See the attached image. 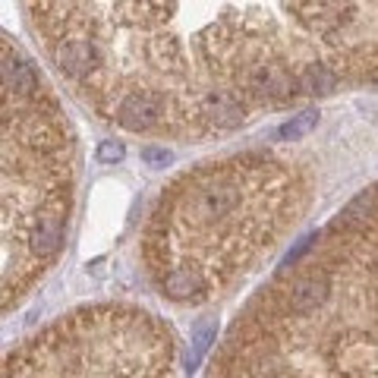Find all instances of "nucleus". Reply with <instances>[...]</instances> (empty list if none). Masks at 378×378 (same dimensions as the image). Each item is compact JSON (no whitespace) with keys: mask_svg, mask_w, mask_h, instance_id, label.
I'll list each match as a JSON object with an SVG mask.
<instances>
[{"mask_svg":"<svg viewBox=\"0 0 378 378\" xmlns=\"http://www.w3.org/2000/svg\"><path fill=\"white\" fill-rule=\"evenodd\" d=\"M331 297V275L328 268H312L309 275L297 277L284 297V315H312Z\"/></svg>","mask_w":378,"mask_h":378,"instance_id":"39448f33","label":"nucleus"},{"mask_svg":"<svg viewBox=\"0 0 378 378\" xmlns=\"http://www.w3.org/2000/svg\"><path fill=\"white\" fill-rule=\"evenodd\" d=\"M171 334L136 309H89L54 322L23 347L0 356V375L167 372Z\"/></svg>","mask_w":378,"mask_h":378,"instance_id":"f03ea898","label":"nucleus"},{"mask_svg":"<svg viewBox=\"0 0 378 378\" xmlns=\"http://www.w3.org/2000/svg\"><path fill=\"white\" fill-rule=\"evenodd\" d=\"M189 120L208 129H237L246 120V98L237 89H202L193 98Z\"/></svg>","mask_w":378,"mask_h":378,"instance_id":"7ed1b4c3","label":"nucleus"},{"mask_svg":"<svg viewBox=\"0 0 378 378\" xmlns=\"http://www.w3.org/2000/svg\"><path fill=\"white\" fill-rule=\"evenodd\" d=\"M375 215H378V186L375 189H363L356 199H350L347 208L331 221V230L334 233H356L359 237L375 221Z\"/></svg>","mask_w":378,"mask_h":378,"instance_id":"423d86ee","label":"nucleus"},{"mask_svg":"<svg viewBox=\"0 0 378 378\" xmlns=\"http://www.w3.org/2000/svg\"><path fill=\"white\" fill-rule=\"evenodd\" d=\"M142 161L151 164V167H164V164L174 161V155L167 149H145V151H142Z\"/></svg>","mask_w":378,"mask_h":378,"instance_id":"9d476101","label":"nucleus"},{"mask_svg":"<svg viewBox=\"0 0 378 378\" xmlns=\"http://www.w3.org/2000/svg\"><path fill=\"white\" fill-rule=\"evenodd\" d=\"M155 284L174 303H199L208 297L211 281L196 262H171L155 271Z\"/></svg>","mask_w":378,"mask_h":378,"instance_id":"20e7f679","label":"nucleus"},{"mask_svg":"<svg viewBox=\"0 0 378 378\" xmlns=\"http://www.w3.org/2000/svg\"><path fill=\"white\" fill-rule=\"evenodd\" d=\"M319 111H303V114H293V117L287 120V123L277 126V139H303V136H309L315 126H319Z\"/></svg>","mask_w":378,"mask_h":378,"instance_id":"6e6552de","label":"nucleus"},{"mask_svg":"<svg viewBox=\"0 0 378 378\" xmlns=\"http://www.w3.org/2000/svg\"><path fill=\"white\" fill-rule=\"evenodd\" d=\"M73 136L60 101L0 32V315L41 281L67 240Z\"/></svg>","mask_w":378,"mask_h":378,"instance_id":"f257e3e1","label":"nucleus"},{"mask_svg":"<svg viewBox=\"0 0 378 378\" xmlns=\"http://www.w3.org/2000/svg\"><path fill=\"white\" fill-rule=\"evenodd\" d=\"M123 155H126V149H123V142H117V139H104L101 145H98V164H120L123 161Z\"/></svg>","mask_w":378,"mask_h":378,"instance_id":"1a4fd4ad","label":"nucleus"},{"mask_svg":"<svg viewBox=\"0 0 378 378\" xmlns=\"http://www.w3.org/2000/svg\"><path fill=\"white\" fill-rule=\"evenodd\" d=\"M297 89L300 95H331V92L341 89L344 76L325 63V60H309V63H300L297 70Z\"/></svg>","mask_w":378,"mask_h":378,"instance_id":"0eeeda50","label":"nucleus"}]
</instances>
